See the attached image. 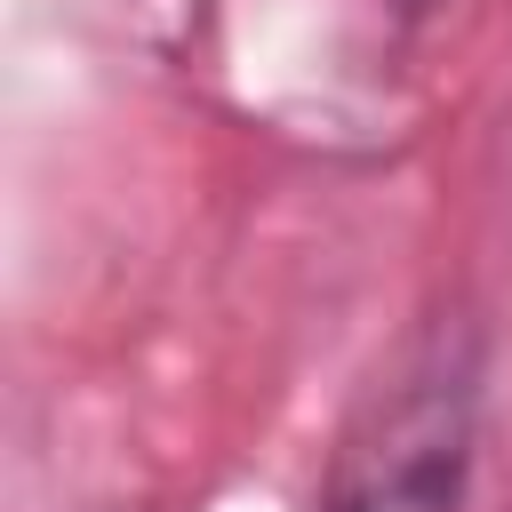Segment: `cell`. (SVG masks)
<instances>
[{
	"mask_svg": "<svg viewBox=\"0 0 512 512\" xmlns=\"http://www.w3.org/2000/svg\"><path fill=\"white\" fill-rule=\"evenodd\" d=\"M456 504V416H424L408 424V440L392 448V464H376L336 512H448Z\"/></svg>",
	"mask_w": 512,
	"mask_h": 512,
	"instance_id": "6da1fadb",
	"label": "cell"
}]
</instances>
